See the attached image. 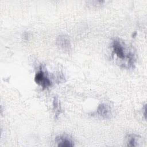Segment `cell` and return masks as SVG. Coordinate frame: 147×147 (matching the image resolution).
<instances>
[{
	"label": "cell",
	"mask_w": 147,
	"mask_h": 147,
	"mask_svg": "<svg viewBox=\"0 0 147 147\" xmlns=\"http://www.w3.org/2000/svg\"><path fill=\"white\" fill-rule=\"evenodd\" d=\"M111 48L113 55L117 60L120 61L119 64L123 67L126 68L134 67L136 61L134 51L124 41L115 38L112 41Z\"/></svg>",
	"instance_id": "6da1fadb"
},
{
	"label": "cell",
	"mask_w": 147,
	"mask_h": 147,
	"mask_svg": "<svg viewBox=\"0 0 147 147\" xmlns=\"http://www.w3.org/2000/svg\"><path fill=\"white\" fill-rule=\"evenodd\" d=\"M34 81L43 89L49 88L51 87L52 84V82L49 77L48 76L47 74L43 71L41 67L36 73L34 76Z\"/></svg>",
	"instance_id": "7a4b0ae2"
},
{
	"label": "cell",
	"mask_w": 147,
	"mask_h": 147,
	"mask_svg": "<svg viewBox=\"0 0 147 147\" xmlns=\"http://www.w3.org/2000/svg\"><path fill=\"white\" fill-rule=\"evenodd\" d=\"M55 141L56 142L58 146L63 147H72L74 146V143L71 138L67 135H60L57 136Z\"/></svg>",
	"instance_id": "3957f363"
},
{
	"label": "cell",
	"mask_w": 147,
	"mask_h": 147,
	"mask_svg": "<svg viewBox=\"0 0 147 147\" xmlns=\"http://www.w3.org/2000/svg\"><path fill=\"white\" fill-rule=\"evenodd\" d=\"M97 113L101 117L106 119L111 117V112L110 107L105 103H100L97 109Z\"/></svg>",
	"instance_id": "277c9868"
},
{
	"label": "cell",
	"mask_w": 147,
	"mask_h": 147,
	"mask_svg": "<svg viewBox=\"0 0 147 147\" xmlns=\"http://www.w3.org/2000/svg\"><path fill=\"white\" fill-rule=\"evenodd\" d=\"M56 43L59 47L64 51H69L71 48L70 41L68 37L64 35L59 36L57 38Z\"/></svg>",
	"instance_id": "5b68a950"
},
{
	"label": "cell",
	"mask_w": 147,
	"mask_h": 147,
	"mask_svg": "<svg viewBox=\"0 0 147 147\" xmlns=\"http://www.w3.org/2000/svg\"><path fill=\"white\" fill-rule=\"evenodd\" d=\"M53 109L55 113L56 117H57L58 115L60 114L61 111V107L60 105L59 100L57 96H55L53 100Z\"/></svg>",
	"instance_id": "8992f818"
},
{
	"label": "cell",
	"mask_w": 147,
	"mask_h": 147,
	"mask_svg": "<svg viewBox=\"0 0 147 147\" xmlns=\"http://www.w3.org/2000/svg\"><path fill=\"white\" fill-rule=\"evenodd\" d=\"M137 136L134 134H131L128 136L127 138V146H137Z\"/></svg>",
	"instance_id": "52a82bcc"
}]
</instances>
